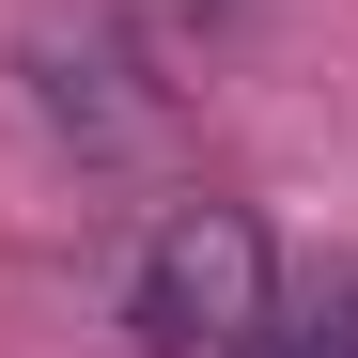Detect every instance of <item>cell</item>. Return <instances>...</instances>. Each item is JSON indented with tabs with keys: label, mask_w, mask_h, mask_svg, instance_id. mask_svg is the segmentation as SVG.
Returning a JSON list of instances; mask_svg holds the SVG:
<instances>
[{
	"label": "cell",
	"mask_w": 358,
	"mask_h": 358,
	"mask_svg": "<svg viewBox=\"0 0 358 358\" xmlns=\"http://www.w3.org/2000/svg\"><path fill=\"white\" fill-rule=\"evenodd\" d=\"M125 327L156 358H234L265 327V218L250 203H171L125 265Z\"/></svg>",
	"instance_id": "obj_1"
},
{
	"label": "cell",
	"mask_w": 358,
	"mask_h": 358,
	"mask_svg": "<svg viewBox=\"0 0 358 358\" xmlns=\"http://www.w3.org/2000/svg\"><path fill=\"white\" fill-rule=\"evenodd\" d=\"M234 358H358V296H343V312H296V327H250Z\"/></svg>",
	"instance_id": "obj_2"
}]
</instances>
